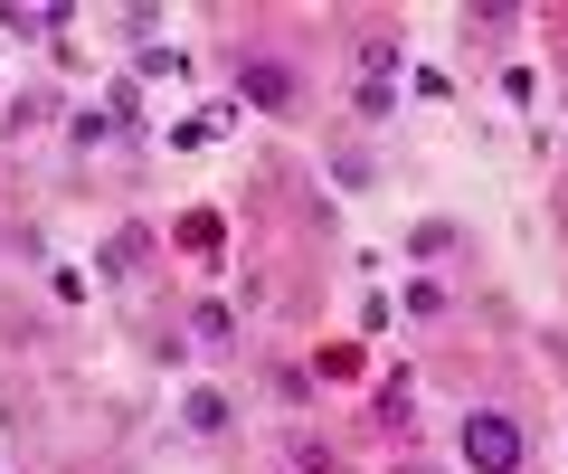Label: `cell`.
I'll use <instances>...</instances> for the list:
<instances>
[{
	"instance_id": "obj_2",
	"label": "cell",
	"mask_w": 568,
	"mask_h": 474,
	"mask_svg": "<svg viewBox=\"0 0 568 474\" xmlns=\"http://www.w3.org/2000/svg\"><path fill=\"white\" fill-rule=\"evenodd\" d=\"M455 465L465 474H530V417L511 399H474L455 417Z\"/></svg>"
},
{
	"instance_id": "obj_1",
	"label": "cell",
	"mask_w": 568,
	"mask_h": 474,
	"mask_svg": "<svg viewBox=\"0 0 568 474\" xmlns=\"http://www.w3.org/2000/svg\"><path fill=\"white\" fill-rule=\"evenodd\" d=\"M227 77H237V104H246V114H265V124H294V114L313 104V77L284 58L275 39H237Z\"/></svg>"
},
{
	"instance_id": "obj_8",
	"label": "cell",
	"mask_w": 568,
	"mask_h": 474,
	"mask_svg": "<svg viewBox=\"0 0 568 474\" xmlns=\"http://www.w3.org/2000/svg\"><path fill=\"white\" fill-rule=\"evenodd\" d=\"M227 417H237V409H227L219 390H200V399H190V436H227Z\"/></svg>"
},
{
	"instance_id": "obj_3",
	"label": "cell",
	"mask_w": 568,
	"mask_h": 474,
	"mask_svg": "<svg viewBox=\"0 0 568 474\" xmlns=\"http://www.w3.org/2000/svg\"><path fill=\"white\" fill-rule=\"evenodd\" d=\"M351 58H361V85H398L407 77V39H398V29H361Z\"/></svg>"
},
{
	"instance_id": "obj_4",
	"label": "cell",
	"mask_w": 568,
	"mask_h": 474,
	"mask_svg": "<svg viewBox=\"0 0 568 474\" xmlns=\"http://www.w3.org/2000/svg\"><path fill=\"white\" fill-rule=\"evenodd\" d=\"M351 124H398V85H361V95H351Z\"/></svg>"
},
{
	"instance_id": "obj_7",
	"label": "cell",
	"mask_w": 568,
	"mask_h": 474,
	"mask_svg": "<svg viewBox=\"0 0 568 474\" xmlns=\"http://www.w3.org/2000/svg\"><path fill=\"white\" fill-rule=\"evenodd\" d=\"M104 275H114V285H133V275H142V228H123L114 248H104Z\"/></svg>"
},
{
	"instance_id": "obj_5",
	"label": "cell",
	"mask_w": 568,
	"mask_h": 474,
	"mask_svg": "<svg viewBox=\"0 0 568 474\" xmlns=\"http://www.w3.org/2000/svg\"><path fill=\"white\" fill-rule=\"evenodd\" d=\"M284 455H294V474H342V455H332V436H284Z\"/></svg>"
},
{
	"instance_id": "obj_6",
	"label": "cell",
	"mask_w": 568,
	"mask_h": 474,
	"mask_svg": "<svg viewBox=\"0 0 568 474\" xmlns=\"http://www.w3.org/2000/svg\"><path fill=\"white\" fill-rule=\"evenodd\" d=\"M190 332H200L209 351H237V313H227V304H200V313H190Z\"/></svg>"
}]
</instances>
